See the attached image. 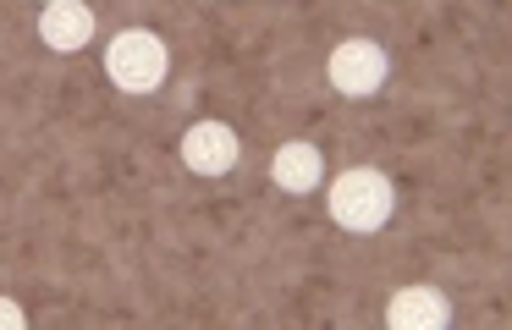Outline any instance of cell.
Masks as SVG:
<instances>
[{
    "label": "cell",
    "mask_w": 512,
    "mask_h": 330,
    "mask_svg": "<svg viewBox=\"0 0 512 330\" xmlns=\"http://www.w3.org/2000/svg\"><path fill=\"white\" fill-rule=\"evenodd\" d=\"M39 39L56 55L83 50V44L94 39V11L83 6V0H50V6L39 11Z\"/></svg>",
    "instance_id": "obj_6"
},
{
    "label": "cell",
    "mask_w": 512,
    "mask_h": 330,
    "mask_svg": "<svg viewBox=\"0 0 512 330\" xmlns=\"http://www.w3.org/2000/svg\"><path fill=\"white\" fill-rule=\"evenodd\" d=\"M270 176H276L281 193H309V187H320V176H325V154L314 149L309 138H292V143H281V149H276Z\"/></svg>",
    "instance_id": "obj_7"
},
{
    "label": "cell",
    "mask_w": 512,
    "mask_h": 330,
    "mask_svg": "<svg viewBox=\"0 0 512 330\" xmlns=\"http://www.w3.org/2000/svg\"><path fill=\"white\" fill-rule=\"evenodd\" d=\"M45 6H50V0H45Z\"/></svg>",
    "instance_id": "obj_9"
},
{
    "label": "cell",
    "mask_w": 512,
    "mask_h": 330,
    "mask_svg": "<svg viewBox=\"0 0 512 330\" xmlns=\"http://www.w3.org/2000/svg\"><path fill=\"white\" fill-rule=\"evenodd\" d=\"M23 325H28V314L12 303V297H0V330H23Z\"/></svg>",
    "instance_id": "obj_8"
},
{
    "label": "cell",
    "mask_w": 512,
    "mask_h": 330,
    "mask_svg": "<svg viewBox=\"0 0 512 330\" xmlns=\"http://www.w3.org/2000/svg\"><path fill=\"white\" fill-rule=\"evenodd\" d=\"M177 154L193 176H226L243 160V143H237V132L226 127V121H193V127L182 132Z\"/></svg>",
    "instance_id": "obj_4"
},
{
    "label": "cell",
    "mask_w": 512,
    "mask_h": 330,
    "mask_svg": "<svg viewBox=\"0 0 512 330\" xmlns=\"http://www.w3.org/2000/svg\"><path fill=\"white\" fill-rule=\"evenodd\" d=\"M386 325L391 330H446L452 325V303L435 286H402L386 303Z\"/></svg>",
    "instance_id": "obj_5"
},
{
    "label": "cell",
    "mask_w": 512,
    "mask_h": 330,
    "mask_svg": "<svg viewBox=\"0 0 512 330\" xmlns=\"http://www.w3.org/2000/svg\"><path fill=\"white\" fill-rule=\"evenodd\" d=\"M325 72H331V88H336V94L369 99V94H380L391 61H386V50H380L375 39H342V44L331 50V61H325Z\"/></svg>",
    "instance_id": "obj_3"
},
{
    "label": "cell",
    "mask_w": 512,
    "mask_h": 330,
    "mask_svg": "<svg viewBox=\"0 0 512 330\" xmlns=\"http://www.w3.org/2000/svg\"><path fill=\"white\" fill-rule=\"evenodd\" d=\"M166 39L149 28H122L111 39V50H105V72H111V83L122 88V94H155L160 83H166Z\"/></svg>",
    "instance_id": "obj_2"
},
{
    "label": "cell",
    "mask_w": 512,
    "mask_h": 330,
    "mask_svg": "<svg viewBox=\"0 0 512 330\" xmlns=\"http://www.w3.org/2000/svg\"><path fill=\"white\" fill-rule=\"evenodd\" d=\"M325 204H331V220L342 231L369 237V231H380L391 220V209H397V187H391V176L375 171V165H353V171H342L331 182Z\"/></svg>",
    "instance_id": "obj_1"
}]
</instances>
